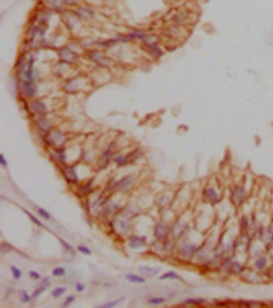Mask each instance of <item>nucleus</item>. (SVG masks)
Here are the masks:
<instances>
[{"mask_svg": "<svg viewBox=\"0 0 273 308\" xmlns=\"http://www.w3.org/2000/svg\"><path fill=\"white\" fill-rule=\"evenodd\" d=\"M134 181H135V178L133 176H131V175L126 176V177L123 178L121 180H120L118 183H115V185L114 186V190L115 191H120V192L128 191V189L131 187Z\"/></svg>", "mask_w": 273, "mask_h": 308, "instance_id": "1", "label": "nucleus"}, {"mask_svg": "<svg viewBox=\"0 0 273 308\" xmlns=\"http://www.w3.org/2000/svg\"><path fill=\"white\" fill-rule=\"evenodd\" d=\"M38 213H39V214L40 216L43 217V219H51V214H49L48 212L46 211V210H44V209L39 208Z\"/></svg>", "mask_w": 273, "mask_h": 308, "instance_id": "23", "label": "nucleus"}, {"mask_svg": "<svg viewBox=\"0 0 273 308\" xmlns=\"http://www.w3.org/2000/svg\"><path fill=\"white\" fill-rule=\"evenodd\" d=\"M205 196H206V198L208 199V200H210V201H212V202H214V201H216L217 199H218V195H217V194H216V192L215 191V190L214 189H208V190H206L205 191Z\"/></svg>", "mask_w": 273, "mask_h": 308, "instance_id": "9", "label": "nucleus"}, {"mask_svg": "<svg viewBox=\"0 0 273 308\" xmlns=\"http://www.w3.org/2000/svg\"><path fill=\"white\" fill-rule=\"evenodd\" d=\"M119 224H120V229H121V230L126 231L127 228H128V223H126L125 221H123V220H120V221H119Z\"/></svg>", "mask_w": 273, "mask_h": 308, "instance_id": "30", "label": "nucleus"}, {"mask_svg": "<svg viewBox=\"0 0 273 308\" xmlns=\"http://www.w3.org/2000/svg\"><path fill=\"white\" fill-rule=\"evenodd\" d=\"M195 251H196V247L191 245L186 246L184 248L182 249V253L185 256L191 255V254H193Z\"/></svg>", "mask_w": 273, "mask_h": 308, "instance_id": "12", "label": "nucleus"}, {"mask_svg": "<svg viewBox=\"0 0 273 308\" xmlns=\"http://www.w3.org/2000/svg\"><path fill=\"white\" fill-rule=\"evenodd\" d=\"M63 3H66V4H68V5H74L75 3H77V2L79 0H63Z\"/></svg>", "mask_w": 273, "mask_h": 308, "instance_id": "33", "label": "nucleus"}, {"mask_svg": "<svg viewBox=\"0 0 273 308\" xmlns=\"http://www.w3.org/2000/svg\"><path fill=\"white\" fill-rule=\"evenodd\" d=\"M66 273V271H65V269H64V267H55V268L53 270V271H52V274L54 275V276H63V275H64Z\"/></svg>", "mask_w": 273, "mask_h": 308, "instance_id": "16", "label": "nucleus"}, {"mask_svg": "<svg viewBox=\"0 0 273 308\" xmlns=\"http://www.w3.org/2000/svg\"><path fill=\"white\" fill-rule=\"evenodd\" d=\"M115 163H116L118 165L123 166L128 163V160H127L126 158L123 157V156H117V157L115 159Z\"/></svg>", "mask_w": 273, "mask_h": 308, "instance_id": "25", "label": "nucleus"}, {"mask_svg": "<svg viewBox=\"0 0 273 308\" xmlns=\"http://www.w3.org/2000/svg\"><path fill=\"white\" fill-rule=\"evenodd\" d=\"M47 285H43L36 288V290L32 294V298H37L39 295H40L43 292H44L47 290Z\"/></svg>", "mask_w": 273, "mask_h": 308, "instance_id": "17", "label": "nucleus"}, {"mask_svg": "<svg viewBox=\"0 0 273 308\" xmlns=\"http://www.w3.org/2000/svg\"><path fill=\"white\" fill-rule=\"evenodd\" d=\"M166 299L164 298H161V297H157V298H152L148 301V304L150 305H159L162 304L165 302Z\"/></svg>", "mask_w": 273, "mask_h": 308, "instance_id": "11", "label": "nucleus"}, {"mask_svg": "<svg viewBox=\"0 0 273 308\" xmlns=\"http://www.w3.org/2000/svg\"><path fill=\"white\" fill-rule=\"evenodd\" d=\"M36 91V87L32 82H25L23 84V91L27 96H33Z\"/></svg>", "mask_w": 273, "mask_h": 308, "instance_id": "7", "label": "nucleus"}, {"mask_svg": "<svg viewBox=\"0 0 273 308\" xmlns=\"http://www.w3.org/2000/svg\"><path fill=\"white\" fill-rule=\"evenodd\" d=\"M124 298L123 297V298H120V299H115V300H112V301H111V302H107V303H106V304H104V305H102L101 307H103V308H111V307H115L116 305H118L119 303H120L121 301H122L123 299Z\"/></svg>", "mask_w": 273, "mask_h": 308, "instance_id": "14", "label": "nucleus"}, {"mask_svg": "<svg viewBox=\"0 0 273 308\" xmlns=\"http://www.w3.org/2000/svg\"><path fill=\"white\" fill-rule=\"evenodd\" d=\"M154 234H155V236L156 237L157 239H163L165 238L167 234H168V231H167L165 226L162 225V224H157L155 227Z\"/></svg>", "mask_w": 273, "mask_h": 308, "instance_id": "6", "label": "nucleus"}, {"mask_svg": "<svg viewBox=\"0 0 273 308\" xmlns=\"http://www.w3.org/2000/svg\"><path fill=\"white\" fill-rule=\"evenodd\" d=\"M126 279L131 282L134 283H143L146 282L145 279H143V277L138 276L136 274H128L126 275Z\"/></svg>", "mask_w": 273, "mask_h": 308, "instance_id": "8", "label": "nucleus"}, {"mask_svg": "<svg viewBox=\"0 0 273 308\" xmlns=\"http://www.w3.org/2000/svg\"><path fill=\"white\" fill-rule=\"evenodd\" d=\"M160 279H179V277L178 274H176V273H174L172 271L171 272H168V273H165L164 274H163L162 276L159 278Z\"/></svg>", "mask_w": 273, "mask_h": 308, "instance_id": "15", "label": "nucleus"}, {"mask_svg": "<svg viewBox=\"0 0 273 308\" xmlns=\"http://www.w3.org/2000/svg\"><path fill=\"white\" fill-rule=\"evenodd\" d=\"M12 251V247L9 243H3L1 245V251L3 253H6V252H10Z\"/></svg>", "mask_w": 273, "mask_h": 308, "instance_id": "26", "label": "nucleus"}, {"mask_svg": "<svg viewBox=\"0 0 273 308\" xmlns=\"http://www.w3.org/2000/svg\"><path fill=\"white\" fill-rule=\"evenodd\" d=\"M33 106H34V111L39 114H43L46 112V107L45 106L43 105V103H39V102H35V103H33Z\"/></svg>", "mask_w": 273, "mask_h": 308, "instance_id": "10", "label": "nucleus"}, {"mask_svg": "<svg viewBox=\"0 0 273 308\" xmlns=\"http://www.w3.org/2000/svg\"><path fill=\"white\" fill-rule=\"evenodd\" d=\"M84 290V286L81 283H77L76 284V291L78 292H81Z\"/></svg>", "mask_w": 273, "mask_h": 308, "instance_id": "34", "label": "nucleus"}, {"mask_svg": "<svg viewBox=\"0 0 273 308\" xmlns=\"http://www.w3.org/2000/svg\"><path fill=\"white\" fill-rule=\"evenodd\" d=\"M11 271L12 274H13V276H14V278L15 279H19L20 277H21V275H22L21 271H20L19 268H17L16 267H14V266L11 267Z\"/></svg>", "mask_w": 273, "mask_h": 308, "instance_id": "22", "label": "nucleus"}, {"mask_svg": "<svg viewBox=\"0 0 273 308\" xmlns=\"http://www.w3.org/2000/svg\"><path fill=\"white\" fill-rule=\"evenodd\" d=\"M78 251L81 252L82 254H86V255H90L91 254V251L88 247H87L85 246H79L78 247Z\"/></svg>", "mask_w": 273, "mask_h": 308, "instance_id": "24", "label": "nucleus"}, {"mask_svg": "<svg viewBox=\"0 0 273 308\" xmlns=\"http://www.w3.org/2000/svg\"><path fill=\"white\" fill-rule=\"evenodd\" d=\"M266 262H267V260L264 257H260L259 259L257 260L256 262V267L258 269H263L266 266Z\"/></svg>", "mask_w": 273, "mask_h": 308, "instance_id": "19", "label": "nucleus"}, {"mask_svg": "<svg viewBox=\"0 0 273 308\" xmlns=\"http://www.w3.org/2000/svg\"><path fill=\"white\" fill-rule=\"evenodd\" d=\"M64 176L67 179V180L70 182V183H77L79 181V178L76 174V171L73 167H67L66 168L64 171Z\"/></svg>", "mask_w": 273, "mask_h": 308, "instance_id": "3", "label": "nucleus"}, {"mask_svg": "<svg viewBox=\"0 0 273 308\" xmlns=\"http://www.w3.org/2000/svg\"><path fill=\"white\" fill-rule=\"evenodd\" d=\"M146 245L145 239L139 236H131L130 238L129 247L131 249H138Z\"/></svg>", "mask_w": 273, "mask_h": 308, "instance_id": "2", "label": "nucleus"}, {"mask_svg": "<svg viewBox=\"0 0 273 308\" xmlns=\"http://www.w3.org/2000/svg\"><path fill=\"white\" fill-rule=\"evenodd\" d=\"M139 271H140L141 274H144V275L148 277L155 276V275L159 274V272L158 269L151 267H148V266H141V267H140Z\"/></svg>", "mask_w": 273, "mask_h": 308, "instance_id": "4", "label": "nucleus"}, {"mask_svg": "<svg viewBox=\"0 0 273 308\" xmlns=\"http://www.w3.org/2000/svg\"><path fill=\"white\" fill-rule=\"evenodd\" d=\"M20 296H21V299L23 302H28L31 301V297L29 296L27 292L24 290L20 291Z\"/></svg>", "mask_w": 273, "mask_h": 308, "instance_id": "21", "label": "nucleus"}, {"mask_svg": "<svg viewBox=\"0 0 273 308\" xmlns=\"http://www.w3.org/2000/svg\"><path fill=\"white\" fill-rule=\"evenodd\" d=\"M59 240H60V242L62 243V244H63V245L64 246V247H65V248L67 249V250H68V251H71V250H72V247H71V246L69 245L68 243H67V242H65V241H63V240L61 239H60Z\"/></svg>", "mask_w": 273, "mask_h": 308, "instance_id": "32", "label": "nucleus"}, {"mask_svg": "<svg viewBox=\"0 0 273 308\" xmlns=\"http://www.w3.org/2000/svg\"><path fill=\"white\" fill-rule=\"evenodd\" d=\"M47 3L52 8H56V7H59L61 3H63V0H47Z\"/></svg>", "mask_w": 273, "mask_h": 308, "instance_id": "18", "label": "nucleus"}, {"mask_svg": "<svg viewBox=\"0 0 273 308\" xmlns=\"http://www.w3.org/2000/svg\"><path fill=\"white\" fill-rule=\"evenodd\" d=\"M66 291H67V289L65 287H57V288L54 289L53 292H52V296L54 297V298H59L60 296L63 295V293H65Z\"/></svg>", "mask_w": 273, "mask_h": 308, "instance_id": "13", "label": "nucleus"}, {"mask_svg": "<svg viewBox=\"0 0 273 308\" xmlns=\"http://www.w3.org/2000/svg\"><path fill=\"white\" fill-rule=\"evenodd\" d=\"M203 302V300L202 299H188L187 300L185 303H190V304H199V303H201V302Z\"/></svg>", "mask_w": 273, "mask_h": 308, "instance_id": "29", "label": "nucleus"}, {"mask_svg": "<svg viewBox=\"0 0 273 308\" xmlns=\"http://www.w3.org/2000/svg\"><path fill=\"white\" fill-rule=\"evenodd\" d=\"M0 164L3 166V167H6L7 166V163H6V160L5 159V158L3 156V154H1L0 155Z\"/></svg>", "mask_w": 273, "mask_h": 308, "instance_id": "31", "label": "nucleus"}, {"mask_svg": "<svg viewBox=\"0 0 273 308\" xmlns=\"http://www.w3.org/2000/svg\"><path fill=\"white\" fill-rule=\"evenodd\" d=\"M29 274H30V277L32 278V279H39L40 278V274H39L38 272H36V271H30V272H29Z\"/></svg>", "mask_w": 273, "mask_h": 308, "instance_id": "28", "label": "nucleus"}, {"mask_svg": "<svg viewBox=\"0 0 273 308\" xmlns=\"http://www.w3.org/2000/svg\"><path fill=\"white\" fill-rule=\"evenodd\" d=\"M24 212H25L26 214H27V215H28L29 218L31 219V220H32V221H33V222H34V223H35L36 225L40 226V227H44V226L43 225V223H41L39 220L37 218H35V217H34V215H33V214H31V213H29L28 211H26V210H24Z\"/></svg>", "mask_w": 273, "mask_h": 308, "instance_id": "20", "label": "nucleus"}, {"mask_svg": "<svg viewBox=\"0 0 273 308\" xmlns=\"http://www.w3.org/2000/svg\"><path fill=\"white\" fill-rule=\"evenodd\" d=\"M48 142L53 146H60L63 143V136L61 133L55 132L54 134H51L49 137Z\"/></svg>", "mask_w": 273, "mask_h": 308, "instance_id": "5", "label": "nucleus"}, {"mask_svg": "<svg viewBox=\"0 0 273 308\" xmlns=\"http://www.w3.org/2000/svg\"><path fill=\"white\" fill-rule=\"evenodd\" d=\"M73 301H75V296H68L67 298V299H66V301L64 302V303L63 304V307H67V306H69L70 304H71V302H73Z\"/></svg>", "mask_w": 273, "mask_h": 308, "instance_id": "27", "label": "nucleus"}]
</instances>
